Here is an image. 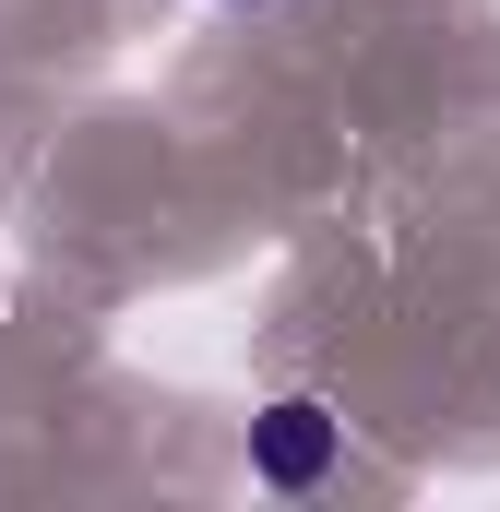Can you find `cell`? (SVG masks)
I'll return each mask as SVG.
<instances>
[{"label": "cell", "mask_w": 500, "mask_h": 512, "mask_svg": "<svg viewBox=\"0 0 500 512\" xmlns=\"http://www.w3.org/2000/svg\"><path fill=\"white\" fill-rule=\"evenodd\" d=\"M334 465H346V417H334L322 393H274V405L250 417V477H262V489L310 501Z\"/></svg>", "instance_id": "1"}, {"label": "cell", "mask_w": 500, "mask_h": 512, "mask_svg": "<svg viewBox=\"0 0 500 512\" xmlns=\"http://www.w3.org/2000/svg\"><path fill=\"white\" fill-rule=\"evenodd\" d=\"M215 12H250V0H215Z\"/></svg>", "instance_id": "2"}]
</instances>
